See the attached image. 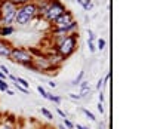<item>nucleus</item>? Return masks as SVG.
Returning <instances> with one entry per match:
<instances>
[{
    "label": "nucleus",
    "mask_w": 154,
    "mask_h": 129,
    "mask_svg": "<svg viewBox=\"0 0 154 129\" xmlns=\"http://www.w3.org/2000/svg\"><path fill=\"white\" fill-rule=\"evenodd\" d=\"M54 45H55V52L62 59H67L77 51L79 46V34L73 33L68 36L54 37Z\"/></svg>",
    "instance_id": "obj_1"
},
{
    "label": "nucleus",
    "mask_w": 154,
    "mask_h": 129,
    "mask_svg": "<svg viewBox=\"0 0 154 129\" xmlns=\"http://www.w3.org/2000/svg\"><path fill=\"white\" fill-rule=\"evenodd\" d=\"M34 19H37V11H36L34 2L17 8L15 25H18V27H25V25H28L30 22H33Z\"/></svg>",
    "instance_id": "obj_2"
},
{
    "label": "nucleus",
    "mask_w": 154,
    "mask_h": 129,
    "mask_svg": "<svg viewBox=\"0 0 154 129\" xmlns=\"http://www.w3.org/2000/svg\"><path fill=\"white\" fill-rule=\"evenodd\" d=\"M17 5L11 0H0V24L14 25L17 15Z\"/></svg>",
    "instance_id": "obj_3"
},
{
    "label": "nucleus",
    "mask_w": 154,
    "mask_h": 129,
    "mask_svg": "<svg viewBox=\"0 0 154 129\" xmlns=\"http://www.w3.org/2000/svg\"><path fill=\"white\" fill-rule=\"evenodd\" d=\"M9 59L18 65H22V67H27L30 68L31 64H33V59H34V55L30 52V49H25V48H17L14 46L11 55H9Z\"/></svg>",
    "instance_id": "obj_4"
},
{
    "label": "nucleus",
    "mask_w": 154,
    "mask_h": 129,
    "mask_svg": "<svg viewBox=\"0 0 154 129\" xmlns=\"http://www.w3.org/2000/svg\"><path fill=\"white\" fill-rule=\"evenodd\" d=\"M65 11H67V8H65V5H64L61 0H51L49 8H48V11L45 12V15H43L42 19H43L45 22L52 24V22H54L61 14H64Z\"/></svg>",
    "instance_id": "obj_5"
},
{
    "label": "nucleus",
    "mask_w": 154,
    "mask_h": 129,
    "mask_svg": "<svg viewBox=\"0 0 154 129\" xmlns=\"http://www.w3.org/2000/svg\"><path fill=\"white\" fill-rule=\"evenodd\" d=\"M79 30V24L74 19L71 24L65 25V27H52L51 30V36L52 37H62V36H68V34H73V33H77Z\"/></svg>",
    "instance_id": "obj_6"
},
{
    "label": "nucleus",
    "mask_w": 154,
    "mask_h": 129,
    "mask_svg": "<svg viewBox=\"0 0 154 129\" xmlns=\"http://www.w3.org/2000/svg\"><path fill=\"white\" fill-rule=\"evenodd\" d=\"M73 21H74V14H73L71 11H65V12L61 14L51 25H52V27H65V25L71 24Z\"/></svg>",
    "instance_id": "obj_7"
},
{
    "label": "nucleus",
    "mask_w": 154,
    "mask_h": 129,
    "mask_svg": "<svg viewBox=\"0 0 154 129\" xmlns=\"http://www.w3.org/2000/svg\"><path fill=\"white\" fill-rule=\"evenodd\" d=\"M12 49H14V45H12L9 40L0 37V56H3V58H9L11 52H12Z\"/></svg>",
    "instance_id": "obj_8"
},
{
    "label": "nucleus",
    "mask_w": 154,
    "mask_h": 129,
    "mask_svg": "<svg viewBox=\"0 0 154 129\" xmlns=\"http://www.w3.org/2000/svg\"><path fill=\"white\" fill-rule=\"evenodd\" d=\"M49 3H51V0H36V2H34L36 11H37V19L43 18L45 12H46L48 8H49Z\"/></svg>",
    "instance_id": "obj_9"
},
{
    "label": "nucleus",
    "mask_w": 154,
    "mask_h": 129,
    "mask_svg": "<svg viewBox=\"0 0 154 129\" xmlns=\"http://www.w3.org/2000/svg\"><path fill=\"white\" fill-rule=\"evenodd\" d=\"M15 33V27L14 25H2L0 27V37L2 39H6V37L12 36Z\"/></svg>",
    "instance_id": "obj_10"
},
{
    "label": "nucleus",
    "mask_w": 154,
    "mask_h": 129,
    "mask_svg": "<svg viewBox=\"0 0 154 129\" xmlns=\"http://www.w3.org/2000/svg\"><path fill=\"white\" fill-rule=\"evenodd\" d=\"M46 99H49V101L55 102L57 105H59V104H61V101H62V99H61V96H58V95H54V93H49V92H48V98H46Z\"/></svg>",
    "instance_id": "obj_11"
},
{
    "label": "nucleus",
    "mask_w": 154,
    "mask_h": 129,
    "mask_svg": "<svg viewBox=\"0 0 154 129\" xmlns=\"http://www.w3.org/2000/svg\"><path fill=\"white\" fill-rule=\"evenodd\" d=\"M15 82L18 83L19 86L25 88V89H28V88H30V82H27V80H25V79H22V77H17V79H15Z\"/></svg>",
    "instance_id": "obj_12"
},
{
    "label": "nucleus",
    "mask_w": 154,
    "mask_h": 129,
    "mask_svg": "<svg viewBox=\"0 0 154 129\" xmlns=\"http://www.w3.org/2000/svg\"><path fill=\"white\" fill-rule=\"evenodd\" d=\"M95 45H96V51H104L105 46H107V42H105V39H98V42Z\"/></svg>",
    "instance_id": "obj_13"
},
{
    "label": "nucleus",
    "mask_w": 154,
    "mask_h": 129,
    "mask_svg": "<svg viewBox=\"0 0 154 129\" xmlns=\"http://www.w3.org/2000/svg\"><path fill=\"white\" fill-rule=\"evenodd\" d=\"M83 77H85V71L82 70V71L79 73V76H77V77L74 79V80H73V82H71V85H73V86H79V85H80V82L83 80Z\"/></svg>",
    "instance_id": "obj_14"
},
{
    "label": "nucleus",
    "mask_w": 154,
    "mask_h": 129,
    "mask_svg": "<svg viewBox=\"0 0 154 129\" xmlns=\"http://www.w3.org/2000/svg\"><path fill=\"white\" fill-rule=\"evenodd\" d=\"M82 111L85 113V116H86V117H88L89 120H92V122H96V117H95V114H94L92 111H89L88 109H83Z\"/></svg>",
    "instance_id": "obj_15"
},
{
    "label": "nucleus",
    "mask_w": 154,
    "mask_h": 129,
    "mask_svg": "<svg viewBox=\"0 0 154 129\" xmlns=\"http://www.w3.org/2000/svg\"><path fill=\"white\" fill-rule=\"evenodd\" d=\"M40 113H42V114H43V116H45L48 120H52V119H54V114L48 110V109H40Z\"/></svg>",
    "instance_id": "obj_16"
},
{
    "label": "nucleus",
    "mask_w": 154,
    "mask_h": 129,
    "mask_svg": "<svg viewBox=\"0 0 154 129\" xmlns=\"http://www.w3.org/2000/svg\"><path fill=\"white\" fill-rule=\"evenodd\" d=\"M14 2L17 6H22V5H27V3H31V2H36V0H11Z\"/></svg>",
    "instance_id": "obj_17"
},
{
    "label": "nucleus",
    "mask_w": 154,
    "mask_h": 129,
    "mask_svg": "<svg viewBox=\"0 0 154 129\" xmlns=\"http://www.w3.org/2000/svg\"><path fill=\"white\" fill-rule=\"evenodd\" d=\"M79 86H80V91H86V89H91V88H89V82H88V80H82Z\"/></svg>",
    "instance_id": "obj_18"
},
{
    "label": "nucleus",
    "mask_w": 154,
    "mask_h": 129,
    "mask_svg": "<svg viewBox=\"0 0 154 129\" xmlns=\"http://www.w3.org/2000/svg\"><path fill=\"white\" fill-rule=\"evenodd\" d=\"M88 46H89V52H91V54H95V52H96L95 42H91V40H88Z\"/></svg>",
    "instance_id": "obj_19"
},
{
    "label": "nucleus",
    "mask_w": 154,
    "mask_h": 129,
    "mask_svg": "<svg viewBox=\"0 0 154 129\" xmlns=\"http://www.w3.org/2000/svg\"><path fill=\"white\" fill-rule=\"evenodd\" d=\"M62 125H64V126H65L67 129H74V123H73L71 120H68L67 117L64 119V123H62Z\"/></svg>",
    "instance_id": "obj_20"
},
{
    "label": "nucleus",
    "mask_w": 154,
    "mask_h": 129,
    "mask_svg": "<svg viewBox=\"0 0 154 129\" xmlns=\"http://www.w3.org/2000/svg\"><path fill=\"white\" fill-rule=\"evenodd\" d=\"M37 92L40 93V95H42L43 98H48V92L45 91V88H43L42 85H38V86H37Z\"/></svg>",
    "instance_id": "obj_21"
},
{
    "label": "nucleus",
    "mask_w": 154,
    "mask_h": 129,
    "mask_svg": "<svg viewBox=\"0 0 154 129\" xmlns=\"http://www.w3.org/2000/svg\"><path fill=\"white\" fill-rule=\"evenodd\" d=\"M8 89H9V83H8L6 80H3V82L0 83V91H2V92H6Z\"/></svg>",
    "instance_id": "obj_22"
},
{
    "label": "nucleus",
    "mask_w": 154,
    "mask_h": 129,
    "mask_svg": "<svg viewBox=\"0 0 154 129\" xmlns=\"http://www.w3.org/2000/svg\"><path fill=\"white\" fill-rule=\"evenodd\" d=\"M12 128H14V125L9 123V122H3V123H0V129H12Z\"/></svg>",
    "instance_id": "obj_23"
},
{
    "label": "nucleus",
    "mask_w": 154,
    "mask_h": 129,
    "mask_svg": "<svg viewBox=\"0 0 154 129\" xmlns=\"http://www.w3.org/2000/svg\"><path fill=\"white\" fill-rule=\"evenodd\" d=\"M14 85H15V88H17V89H18L19 92L25 93V95H27V93H28V89H25V88H22V86H19V85H18V83H17V82H14Z\"/></svg>",
    "instance_id": "obj_24"
},
{
    "label": "nucleus",
    "mask_w": 154,
    "mask_h": 129,
    "mask_svg": "<svg viewBox=\"0 0 154 129\" xmlns=\"http://www.w3.org/2000/svg\"><path fill=\"white\" fill-rule=\"evenodd\" d=\"M102 88H104V79H99V80H98V83H96V89H98V91H101Z\"/></svg>",
    "instance_id": "obj_25"
},
{
    "label": "nucleus",
    "mask_w": 154,
    "mask_h": 129,
    "mask_svg": "<svg viewBox=\"0 0 154 129\" xmlns=\"http://www.w3.org/2000/svg\"><path fill=\"white\" fill-rule=\"evenodd\" d=\"M88 34H89V39H88V40L95 42V34H94V31H92V30H88Z\"/></svg>",
    "instance_id": "obj_26"
},
{
    "label": "nucleus",
    "mask_w": 154,
    "mask_h": 129,
    "mask_svg": "<svg viewBox=\"0 0 154 129\" xmlns=\"http://www.w3.org/2000/svg\"><path fill=\"white\" fill-rule=\"evenodd\" d=\"M0 71H2L3 74H6V76H8V74H9V68H8L6 65H0Z\"/></svg>",
    "instance_id": "obj_27"
},
{
    "label": "nucleus",
    "mask_w": 154,
    "mask_h": 129,
    "mask_svg": "<svg viewBox=\"0 0 154 129\" xmlns=\"http://www.w3.org/2000/svg\"><path fill=\"white\" fill-rule=\"evenodd\" d=\"M98 99H99V102H104L105 95H104V92H102V91H99V93H98Z\"/></svg>",
    "instance_id": "obj_28"
},
{
    "label": "nucleus",
    "mask_w": 154,
    "mask_h": 129,
    "mask_svg": "<svg viewBox=\"0 0 154 129\" xmlns=\"http://www.w3.org/2000/svg\"><path fill=\"white\" fill-rule=\"evenodd\" d=\"M57 113L59 114V116H61V117H62V119H65V117H67V114H65L64 111L61 110V109H57Z\"/></svg>",
    "instance_id": "obj_29"
},
{
    "label": "nucleus",
    "mask_w": 154,
    "mask_h": 129,
    "mask_svg": "<svg viewBox=\"0 0 154 129\" xmlns=\"http://www.w3.org/2000/svg\"><path fill=\"white\" fill-rule=\"evenodd\" d=\"M98 111H99L101 114H104V104H102V102L98 104Z\"/></svg>",
    "instance_id": "obj_30"
},
{
    "label": "nucleus",
    "mask_w": 154,
    "mask_h": 129,
    "mask_svg": "<svg viewBox=\"0 0 154 129\" xmlns=\"http://www.w3.org/2000/svg\"><path fill=\"white\" fill-rule=\"evenodd\" d=\"M70 98H71V99H77V101H79V99H80V95H76V93H70Z\"/></svg>",
    "instance_id": "obj_31"
},
{
    "label": "nucleus",
    "mask_w": 154,
    "mask_h": 129,
    "mask_svg": "<svg viewBox=\"0 0 154 129\" xmlns=\"http://www.w3.org/2000/svg\"><path fill=\"white\" fill-rule=\"evenodd\" d=\"M0 80H8V76H6V74H3L2 71H0Z\"/></svg>",
    "instance_id": "obj_32"
},
{
    "label": "nucleus",
    "mask_w": 154,
    "mask_h": 129,
    "mask_svg": "<svg viewBox=\"0 0 154 129\" xmlns=\"http://www.w3.org/2000/svg\"><path fill=\"white\" fill-rule=\"evenodd\" d=\"M74 128H77V129H86V126H83V125L77 123V125H74Z\"/></svg>",
    "instance_id": "obj_33"
},
{
    "label": "nucleus",
    "mask_w": 154,
    "mask_h": 129,
    "mask_svg": "<svg viewBox=\"0 0 154 129\" xmlns=\"http://www.w3.org/2000/svg\"><path fill=\"white\" fill-rule=\"evenodd\" d=\"M6 93H8V95H15V93H14V91H11V89H8V91H6Z\"/></svg>",
    "instance_id": "obj_34"
},
{
    "label": "nucleus",
    "mask_w": 154,
    "mask_h": 129,
    "mask_svg": "<svg viewBox=\"0 0 154 129\" xmlns=\"http://www.w3.org/2000/svg\"><path fill=\"white\" fill-rule=\"evenodd\" d=\"M49 85H51L52 88H55V86H57V83H55V82H49Z\"/></svg>",
    "instance_id": "obj_35"
},
{
    "label": "nucleus",
    "mask_w": 154,
    "mask_h": 129,
    "mask_svg": "<svg viewBox=\"0 0 154 129\" xmlns=\"http://www.w3.org/2000/svg\"><path fill=\"white\" fill-rule=\"evenodd\" d=\"M83 3L85 5H89V3H92V0H83Z\"/></svg>",
    "instance_id": "obj_36"
},
{
    "label": "nucleus",
    "mask_w": 154,
    "mask_h": 129,
    "mask_svg": "<svg viewBox=\"0 0 154 129\" xmlns=\"http://www.w3.org/2000/svg\"><path fill=\"white\" fill-rule=\"evenodd\" d=\"M58 129H67V128H65L64 125H58Z\"/></svg>",
    "instance_id": "obj_37"
},
{
    "label": "nucleus",
    "mask_w": 154,
    "mask_h": 129,
    "mask_svg": "<svg viewBox=\"0 0 154 129\" xmlns=\"http://www.w3.org/2000/svg\"><path fill=\"white\" fill-rule=\"evenodd\" d=\"M12 129H18V128H17V126H14V128H12Z\"/></svg>",
    "instance_id": "obj_38"
},
{
    "label": "nucleus",
    "mask_w": 154,
    "mask_h": 129,
    "mask_svg": "<svg viewBox=\"0 0 154 129\" xmlns=\"http://www.w3.org/2000/svg\"><path fill=\"white\" fill-rule=\"evenodd\" d=\"M86 129H91V128H86Z\"/></svg>",
    "instance_id": "obj_39"
}]
</instances>
